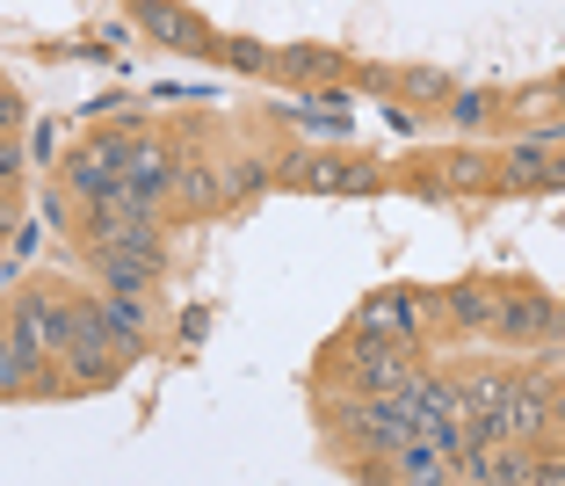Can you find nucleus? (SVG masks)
<instances>
[{"label": "nucleus", "instance_id": "obj_8", "mask_svg": "<svg viewBox=\"0 0 565 486\" xmlns=\"http://www.w3.org/2000/svg\"><path fill=\"white\" fill-rule=\"evenodd\" d=\"M349 51H333V44H282L276 51V66H268V81H282V87H327V81H349Z\"/></svg>", "mask_w": 565, "mask_h": 486}, {"label": "nucleus", "instance_id": "obj_12", "mask_svg": "<svg viewBox=\"0 0 565 486\" xmlns=\"http://www.w3.org/2000/svg\"><path fill=\"white\" fill-rule=\"evenodd\" d=\"M174 168H182V160H174V146H167V138H146V131H138V138H131V152H124V182L146 189L152 203L174 197Z\"/></svg>", "mask_w": 565, "mask_h": 486}, {"label": "nucleus", "instance_id": "obj_6", "mask_svg": "<svg viewBox=\"0 0 565 486\" xmlns=\"http://www.w3.org/2000/svg\"><path fill=\"white\" fill-rule=\"evenodd\" d=\"M131 138L138 131H95V138H81V146L66 152V189H73V197H81V203H102V197H109V182L124 175Z\"/></svg>", "mask_w": 565, "mask_h": 486}, {"label": "nucleus", "instance_id": "obj_17", "mask_svg": "<svg viewBox=\"0 0 565 486\" xmlns=\"http://www.w3.org/2000/svg\"><path fill=\"white\" fill-rule=\"evenodd\" d=\"M449 95H457V73L443 66H399V87H392V102H406V109H443Z\"/></svg>", "mask_w": 565, "mask_h": 486}, {"label": "nucleus", "instance_id": "obj_15", "mask_svg": "<svg viewBox=\"0 0 565 486\" xmlns=\"http://www.w3.org/2000/svg\"><path fill=\"white\" fill-rule=\"evenodd\" d=\"M500 109H508V124H551V117H565V66L544 73V81H522Z\"/></svg>", "mask_w": 565, "mask_h": 486}, {"label": "nucleus", "instance_id": "obj_5", "mask_svg": "<svg viewBox=\"0 0 565 486\" xmlns=\"http://www.w3.org/2000/svg\"><path fill=\"white\" fill-rule=\"evenodd\" d=\"M500 341H565V305L536 284H508L500 290V319H493Z\"/></svg>", "mask_w": 565, "mask_h": 486}, {"label": "nucleus", "instance_id": "obj_14", "mask_svg": "<svg viewBox=\"0 0 565 486\" xmlns=\"http://www.w3.org/2000/svg\"><path fill=\"white\" fill-rule=\"evenodd\" d=\"M102 319H109V335L138 341V349H152V335H160V319H152V290H102Z\"/></svg>", "mask_w": 565, "mask_h": 486}, {"label": "nucleus", "instance_id": "obj_24", "mask_svg": "<svg viewBox=\"0 0 565 486\" xmlns=\"http://www.w3.org/2000/svg\"><path fill=\"white\" fill-rule=\"evenodd\" d=\"M551 457H558V465H565V429H551Z\"/></svg>", "mask_w": 565, "mask_h": 486}, {"label": "nucleus", "instance_id": "obj_23", "mask_svg": "<svg viewBox=\"0 0 565 486\" xmlns=\"http://www.w3.org/2000/svg\"><path fill=\"white\" fill-rule=\"evenodd\" d=\"M551 429H565V378H551Z\"/></svg>", "mask_w": 565, "mask_h": 486}, {"label": "nucleus", "instance_id": "obj_18", "mask_svg": "<svg viewBox=\"0 0 565 486\" xmlns=\"http://www.w3.org/2000/svg\"><path fill=\"white\" fill-rule=\"evenodd\" d=\"M211 59L225 73H247V81H268V66H276V44H262V36H211Z\"/></svg>", "mask_w": 565, "mask_h": 486}, {"label": "nucleus", "instance_id": "obj_1", "mask_svg": "<svg viewBox=\"0 0 565 486\" xmlns=\"http://www.w3.org/2000/svg\"><path fill=\"white\" fill-rule=\"evenodd\" d=\"M384 182L392 168L370 152H276V189H298V197H377Z\"/></svg>", "mask_w": 565, "mask_h": 486}, {"label": "nucleus", "instance_id": "obj_13", "mask_svg": "<svg viewBox=\"0 0 565 486\" xmlns=\"http://www.w3.org/2000/svg\"><path fill=\"white\" fill-rule=\"evenodd\" d=\"M457 479H465V465L443 457L428 436H414V443L392 451V486H457Z\"/></svg>", "mask_w": 565, "mask_h": 486}, {"label": "nucleus", "instance_id": "obj_22", "mask_svg": "<svg viewBox=\"0 0 565 486\" xmlns=\"http://www.w3.org/2000/svg\"><path fill=\"white\" fill-rule=\"evenodd\" d=\"M15 219H22V197H0V247H8V233H15Z\"/></svg>", "mask_w": 565, "mask_h": 486}, {"label": "nucleus", "instance_id": "obj_9", "mask_svg": "<svg viewBox=\"0 0 565 486\" xmlns=\"http://www.w3.org/2000/svg\"><path fill=\"white\" fill-rule=\"evenodd\" d=\"M530 472H536V443H515V436L471 443L465 457V486H530Z\"/></svg>", "mask_w": 565, "mask_h": 486}, {"label": "nucleus", "instance_id": "obj_2", "mask_svg": "<svg viewBox=\"0 0 565 486\" xmlns=\"http://www.w3.org/2000/svg\"><path fill=\"white\" fill-rule=\"evenodd\" d=\"M8 341H15L30 363H58L73 341V305L58 298V290H15V305H8Z\"/></svg>", "mask_w": 565, "mask_h": 486}, {"label": "nucleus", "instance_id": "obj_21", "mask_svg": "<svg viewBox=\"0 0 565 486\" xmlns=\"http://www.w3.org/2000/svg\"><path fill=\"white\" fill-rule=\"evenodd\" d=\"M0 131H22V95H15L8 73H0Z\"/></svg>", "mask_w": 565, "mask_h": 486}, {"label": "nucleus", "instance_id": "obj_10", "mask_svg": "<svg viewBox=\"0 0 565 486\" xmlns=\"http://www.w3.org/2000/svg\"><path fill=\"white\" fill-rule=\"evenodd\" d=\"M500 276H465V284H449L443 290V319L457 327V335H493V319H500Z\"/></svg>", "mask_w": 565, "mask_h": 486}, {"label": "nucleus", "instance_id": "obj_7", "mask_svg": "<svg viewBox=\"0 0 565 486\" xmlns=\"http://www.w3.org/2000/svg\"><path fill=\"white\" fill-rule=\"evenodd\" d=\"M131 22L152 36V44L167 51H196V59H211V22L196 15V8H182V0H131Z\"/></svg>", "mask_w": 565, "mask_h": 486}, {"label": "nucleus", "instance_id": "obj_4", "mask_svg": "<svg viewBox=\"0 0 565 486\" xmlns=\"http://www.w3.org/2000/svg\"><path fill=\"white\" fill-rule=\"evenodd\" d=\"M138 356H146V349H138V341H124V335H109V327H95V335H73L66 356H58V363H66V392H102V385H117Z\"/></svg>", "mask_w": 565, "mask_h": 486}, {"label": "nucleus", "instance_id": "obj_19", "mask_svg": "<svg viewBox=\"0 0 565 486\" xmlns=\"http://www.w3.org/2000/svg\"><path fill=\"white\" fill-rule=\"evenodd\" d=\"M217 175H225V203H247L262 189H276V160L268 152H247V160H233V168H217Z\"/></svg>", "mask_w": 565, "mask_h": 486}, {"label": "nucleus", "instance_id": "obj_16", "mask_svg": "<svg viewBox=\"0 0 565 486\" xmlns=\"http://www.w3.org/2000/svg\"><path fill=\"white\" fill-rule=\"evenodd\" d=\"M167 203H174V211H225V175H217L211 160H182Z\"/></svg>", "mask_w": 565, "mask_h": 486}, {"label": "nucleus", "instance_id": "obj_3", "mask_svg": "<svg viewBox=\"0 0 565 486\" xmlns=\"http://www.w3.org/2000/svg\"><path fill=\"white\" fill-rule=\"evenodd\" d=\"M493 152H479V146H449V152H428V160H414V168L399 175L414 197H428V203H449V197H493Z\"/></svg>", "mask_w": 565, "mask_h": 486}, {"label": "nucleus", "instance_id": "obj_20", "mask_svg": "<svg viewBox=\"0 0 565 486\" xmlns=\"http://www.w3.org/2000/svg\"><path fill=\"white\" fill-rule=\"evenodd\" d=\"M443 109H449V117H457V124H486V117H493V109H500V102H493V95H449Z\"/></svg>", "mask_w": 565, "mask_h": 486}, {"label": "nucleus", "instance_id": "obj_11", "mask_svg": "<svg viewBox=\"0 0 565 486\" xmlns=\"http://www.w3.org/2000/svg\"><path fill=\"white\" fill-rule=\"evenodd\" d=\"M87 268H95L102 290H160V254H138V247H87Z\"/></svg>", "mask_w": 565, "mask_h": 486}]
</instances>
